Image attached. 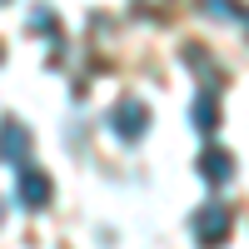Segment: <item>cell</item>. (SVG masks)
Listing matches in <instances>:
<instances>
[{"instance_id": "obj_4", "label": "cell", "mask_w": 249, "mask_h": 249, "mask_svg": "<svg viewBox=\"0 0 249 249\" xmlns=\"http://www.w3.org/2000/svg\"><path fill=\"white\" fill-rule=\"evenodd\" d=\"M199 175L210 179V184H219V179L234 175V160L224 155V150H204V155H199Z\"/></svg>"}, {"instance_id": "obj_1", "label": "cell", "mask_w": 249, "mask_h": 249, "mask_svg": "<svg viewBox=\"0 0 249 249\" xmlns=\"http://www.w3.org/2000/svg\"><path fill=\"white\" fill-rule=\"evenodd\" d=\"M195 244L199 249H214V244H224V234H230V210L224 204H204V210H195Z\"/></svg>"}, {"instance_id": "obj_3", "label": "cell", "mask_w": 249, "mask_h": 249, "mask_svg": "<svg viewBox=\"0 0 249 249\" xmlns=\"http://www.w3.org/2000/svg\"><path fill=\"white\" fill-rule=\"evenodd\" d=\"M15 199L25 204V210H40V204H50V179L40 170H20L15 175Z\"/></svg>"}, {"instance_id": "obj_6", "label": "cell", "mask_w": 249, "mask_h": 249, "mask_svg": "<svg viewBox=\"0 0 249 249\" xmlns=\"http://www.w3.org/2000/svg\"><path fill=\"white\" fill-rule=\"evenodd\" d=\"M190 120H195V130H214V95H210V90H204V95L195 100Z\"/></svg>"}, {"instance_id": "obj_5", "label": "cell", "mask_w": 249, "mask_h": 249, "mask_svg": "<svg viewBox=\"0 0 249 249\" xmlns=\"http://www.w3.org/2000/svg\"><path fill=\"white\" fill-rule=\"evenodd\" d=\"M25 144H30V135L20 130L15 120H5V160H10V164H20V160H25Z\"/></svg>"}, {"instance_id": "obj_2", "label": "cell", "mask_w": 249, "mask_h": 249, "mask_svg": "<svg viewBox=\"0 0 249 249\" xmlns=\"http://www.w3.org/2000/svg\"><path fill=\"white\" fill-rule=\"evenodd\" d=\"M110 124H115V135H120V140H140L144 130H150V110H144L140 100H120L115 115H110Z\"/></svg>"}]
</instances>
